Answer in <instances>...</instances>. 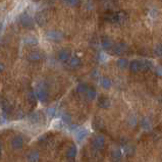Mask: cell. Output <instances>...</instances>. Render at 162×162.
<instances>
[{
  "instance_id": "6da1fadb",
  "label": "cell",
  "mask_w": 162,
  "mask_h": 162,
  "mask_svg": "<svg viewBox=\"0 0 162 162\" xmlns=\"http://www.w3.org/2000/svg\"><path fill=\"white\" fill-rule=\"evenodd\" d=\"M106 17V21H110L112 24H118L123 21L124 20L127 18V16L124 12H112V13H108L107 16H105Z\"/></svg>"
},
{
  "instance_id": "7a4b0ae2",
  "label": "cell",
  "mask_w": 162,
  "mask_h": 162,
  "mask_svg": "<svg viewBox=\"0 0 162 162\" xmlns=\"http://www.w3.org/2000/svg\"><path fill=\"white\" fill-rule=\"evenodd\" d=\"M35 93L37 95V98H38V100H40L41 102H46L47 100H48V98H49L48 91H47L46 87L43 86V85H40V86L37 87Z\"/></svg>"
},
{
  "instance_id": "3957f363",
  "label": "cell",
  "mask_w": 162,
  "mask_h": 162,
  "mask_svg": "<svg viewBox=\"0 0 162 162\" xmlns=\"http://www.w3.org/2000/svg\"><path fill=\"white\" fill-rule=\"evenodd\" d=\"M92 145L95 149L102 150L105 146V138L102 135H96L92 139Z\"/></svg>"
},
{
  "instance_id": "277c9868",
  "label": "cell",
  "mask_w": 162,
  "mask_h": 162,
  "mask_svg": "<svg viewBox=\"0 0 162 162\" xmlns=\"http://www.w3.org/2000/svg\"><path fill=\"white\" fill-rule=\"evenodd\" d=\"M10 144H12V147L14 150L21 149L24 147V144H25V140L23 138V136H21V135L14 136V137L12 139V142H10Z\"/></svg>"
},
{
  "instance_id": "5b68a950",
  "label": "cell",
  "mask_w": 162,
  "mask_h": 162,
  "mask_svg": "<svg viewBox=\"0 0 162 162\" xmlns=\"http://www.w3.org/2000/svg\"><path fill=\"white\" fill-rule=\"evenodd\" d=\"M127 47L124 43H114L112 48L110 49V51H112L114 54L116 55H119V54H123L127 51Z\"/></svg>"
},
{
  "instance_id": "8992f818",
  "label": "cell",
  "mask_w": 162,
  "mask_h": 162,
  "mask_svg": "<svg viewBox=\"0 0 162 162\" xmlns=\"http://www.w3.org/2000/svg\"><path fill=\"white\" fill-rule=\"evenodd\" d=\"M75 136H76V141H78V142L84 141V140L86 139V137L88 136L87 128H85V127H79V128H76V132H75Z\"/></svg>"
},
{
  "instance_id": "52a82bcc",
  "label": "cell",
  "mask_w": 162,
  "mask_h": 162,
  "mask_svg": "<svg viewBox=\"0 0 162 162\" xmlns=\"http://www.w3.org/2000/svg\"><path fill=\"white\" fill-rule=\"evenodd\" d=\"M1 110H2L3 115L6 117V116H8L10 113H12V106L10 105V103L7 100H3L2 103H1Z\"/></svg>"
},
{
  "instance_id": "ba28073f",
  "label": "cell",
  "mask_w": 162,
  "mask_h": 162,
  "mask_svg": "<svg viewBox=\"0 0 162 162\" xmlns=\"http://www.w3.org/2000/svg\"><path fill=\"white\" fill-rule=\"evenodd\" d=\"M98 106L100 108H103V109L109 108L110 106H111V101H110V99L107 98V97L101 96V97H99V99H98Z\"/></svg>"
},
{
  "instance_id": "9c48e42d",
  "label": "cell",
  "mask_w": 162,
  "mask_h": 162,
  "mask_svg": "<svg viewBox=\"0 0 162 162\" xmlns=\"http://www.w3.org/2000/svg\"><path fill=\"white\" fill-rule=\"evenodd\" d=\"M110 160L111 162H120L121 161V152L119 149H112L110 151Z\"/></svg>"
},
{
  "instance_id": "30bf717a",
  "label": "cell",
  "mask_w": 162,
  "mask_h": 162,
  "mask_svg": "<svg viewBox=\"0 0 162 162\" xmlns=\"http://www.w3.org/2000/svg\"><path fill=\"white\" fill-rule=\"evenodd\" d=\"M128 67H130V71L132 73L141 72V60H132L128 65Z\"/></svg>"
},
{
  "instance_id": "8fae6325",
  "label": "cell",
  "mask_w": 162,
  "mask_h": 162,
  "mask_svg": "<svg viewBox=\"0 0 162 162\" xmlns=\"http://www.w3.org/2000/svg\"><path fill=\"white\" fill-rule=\"evenodd\" d=\"M76 154H78V148H76L75 145H72L68 147L67 150H66L65 155L68 159H73V158H76Z\"/></svg>"
},
{
  "instance_id": "7c38bea8",
  "label": "cell",
  "mask_w": 162,
  "mask_h": 162,
  "mask_svg": "<svg viewBox=\"0 0 162 162\" xmlns=\"http://www.w3.org/2000/svg\"><path fill=\"white\" fill-rule=\"evenodd\" d=\"M57 57H58V59H59L60 61H62V62L68 61L69 58H71V52H69L68 50H65V49L60 50L57 54Z\"/></svg>"
},
{
  "instance_id": "4fadbf2b",
  "label": "cell",
  "mask_w": 162,
  "mask_h": 162,
  "mask_svg": "<svg viewBox=\"0 0 162 162\" xmlns=\"http://www.w3.org/2000/svg\"><path fill=\"white\" fill-rule=\"evenodd\" d=\"M28 162H39L40 160V154L38 151H31L27 156Z\"/></svg>"
},
{
  "instance_id": "5bb4252c",
  "label": "cell",
  "mask_w": 162,
  "mask_h": 162,
  "mask_svg": "<svg viewBox=\"0 0 162 162\" xmlns=\"http://www.w3.org/2000/svg\"><path fill=\"white\" fill-rule=\"evenodd\" d=\"M113 41L108 37H104V38H102V41H101V45L102 47L104 48L105 50H110L112 48L113 46Z\"/></svg>"
},
{
  "instance_id": "9a60e30c",
  "label": "cell",
  "mask_w": 162,
  "mask_h": 162,
  "mask_svg": "<svg viewBox=\"0 0 162 162\" xmlns=\"http://www.w3.org/2000/svg\"><path fill=\"white\" fill-rule=\"evenodd\" d=\"M68 64L71 67L76 68V67H79V66L82 65V60H81L79 57H71L68 60Z\"/></svg>"
},
{
  "instance_id": "2e32d148",
  "label": "cell",
  "mask_w": 162,
  "mask_h": 162,
  "mask_svg": "<svg viewBox=\"0 0 162 162\" xmlns=\"http://www.w3.org/2000/svg\"><path fill=\"white\" fill-rule=\"evenodd\" d=\"M153 67V63L150 60H141V72H148Z\"/></svg>"
},
{
  "instance_id": "e0dca14e",
  "label": "cell",
  "mask_w": 162,
  "mask_h": 162,
  "mask_svg": "<svg viewBox=\"0 0 162 162\" xmlns=\"http://www.w3.org/2000/svg\"><path fill=\"white\" fill-rule=\"evenodd\" d=\"M29 60L30 61H40L42 58V55L40 52H38V51H33V52H31L30 54H29Z\"/></svg>"
},
{
  "instance_id": "ac0fdd59",
  "label": "cell",
  "mask_w": 162,
  "mask_h": 162,
  "mask_svg": "<svg viewBox=\"0 0 162 162\" xmlns=\"http://www.w3.org/2000/svg\"><path fill=\"white\" fill-rule=\"evenodd\" d=\"M100 85H101V87L103 88V89L108 90L109 88L111 87L112 82L110 81V79L106 78V76H103V78H101V80H100Z\"/></svg>"
},
{
  "instance_id": "d6986e66",
  "label": "cell",
  "mask_w": 162,
  "mask_h": 162,
  "mask_svg": "<svg viewBox=\"0 0 162 162\" xmlns=\"http://www.w3.org/2000/svg\"><path fill=\"white\" fill-rule=\"evenodd\" d=\"M86 95H87V98L89 99L90 101H92V100H94V99L96 98L97 92H96V90H95V88L90 87V88H88V90L86 92Z\"/></svg>"
},
{
  "instance_id": "ffe728a7",
  "label": "cell",
  "mask_w": 162,
  "mask_h": 162,
  "mask_svg": "<svg viewBox=\"0 0 162 162\" xmlns=\"http://www.w3.org/2000/svg\"><path fill=\"white\" fill-rule=\"evenodd\" d=\"M37 99H38V98H37V95L35 93V91L31 90L30 92H29V93H28V101H29V103H30V104L36 105Z\"/></svg>"
},
{
  "instance_id": "44dd1931",
  "label": "cell",
  "mask_w": 162,
  "mask_h": 162,
  "mask_svg": "<svg viewBox=\"0 0 162 162\" xmlns=\"http://www.w3.org/2000/svg\"><path fill=\"white\" fill-rule=\"evenodd\" d=\"M140 124H141V127L143 128V130H146V131H148L151 128V127H152V123H151V121L150 119L148 118H142L141 119V123H140Z\"/></svg>"
},
{
  "instance_id": "7402d4cb",
  "label": "cell",
  "mask_w": 162,
  "mask_h": 162,
  "mask_svg": "<svg viewBox=\"0 0 162 162\" xmlns=\"http://www.w3.org/2000/svg\"><path fill=\"white\" fill-rule=\"evenodd\" d=\"M93 127H94V128H96V130H101V128H103L104 127L103 119L99 118V117H96V118L93 120Z\"/></svg>"
},
{
  "instance_id": "603a6c76",
  "label": "cell",
  "mask_w": 162,
  "mask_h": 162,
  "mask_svg": "<svg viewBox=\"0 0 162 162\" xmlns=\"http://www.w3.org/2000/svg\"><path fill=\"white\" fill-rule=\"evenodd\" d=\"M116 64H117V66H118L119 68L123 69V68H126L127 66L128 61H127V58H123H123H119V59L116 61Z\"/></svg>"
},
{
  "instance_id": "cb8c5ba5",
  "label": "cell",
  "mask_w": 162,
  "mask_h": 162,
  "mask_svg": "<svg viewBox=\"0 0 162 162\" xmlns=\"http://www.w3.org/2000/svg\"><path fill=\"white\" fill-rule=\"evenodd\" d=\"M88 85L87 84H85V83H81L78 85V87H76V91H78V93L80 94H84V93H86L87 90H88Z\"/></svg>"
},
{
  "instance_id": "d4e9b609",
  "label": "cell",
  "mask_w": 162,
  "mask_h": 162,
  "mask_svg": "<svg viewBox=\"0 0 162 162\" xmlns=\"http://www.w3.org/2000/svg\"><path fill=\"white\" fill-rule=\"evenodd\" d=\"M21 23L25 27H31V25H33V20L29 16H25L21 18Z\"/></svg>"
},
{
  "instance_id": "484cf974",
  "label": "cell",
  "mask_w": 162,
  "mask_h": 162,
  "mask_svg": "<svg viewBox=\"0 0 162 162\" xmlns=\"http://www.w3.org/2000/svg\"><path fill=\"white\" fill-rule=\"evenodd\" d=\"M61 119L65 123H71L72 116H71V114H68V113H63L62 114V116H61Z\"/></svg>"
},
{
  "instance_id": "4316f807",
  "label": "cell",
  "mask_w": 162,
  "mask_h": 162,
  "mask_svg": "<svg viewBox=\"0 0 162 162\" xmlns=\"http://www.w3.org/2000/svg\"><path fill=\"white\" fill-rule=\"evenodd\" d=\"M48 37L52 40H59L61 38V35L57 32H51V33H49Z\"/></svg>"
},
{
  "instance_id": "83f0119b",
  "label": "cell",
  "mask_w": 162,
  "mask_h": 162,
  "mask_svg": "<svg viewBox=\"0 0 162 162\" xmlns=\"http://www.w3.org/2000/svg\"><path fill=\"white\" fill-rule=\"evenodd\" d=\"M154 53H155L157 56H162V44L157 45L155 48H154Z\"/></svg>"
},
{
  "instance_id": "f1b7e54d",
  "label": "cell",
  "mask_w": 162,
  "mask_h": 162,
  "mask_svg": "<svg viewBox=\"0 0 162 162\" xmlns=\"http://www.w3.org/2000/svg\"><path fill=\"white\" fill-rule=\"evenodd\" d=\"M128 123L131 124L132 127H134V126H136V124H137V117H136L135 115H132V116H130L128 117Z\"/></svg>"
},
{
  "instance_id": "f546056e",
  "label": "cell",
  "mask_w": 162,
  "mask_h": 162,
  "mask_svg": "<svg viewBox=\"0 0 162 162\" xmlns=\"http://www.w3.org/2000/svg\"><path fill=\"white\" fill-rule=\"evenodd\" d=\"M66 3H67L68 5H71V6H76L78 3L80 2V0H65Z\"/></svg>"
},
{
  "instance_id": "4dcf8cb0",
  "label": "cell",
  "mask_w": 162,
  "mask_h": 162,
  "mask_svg": "<svg viewBox=\"0 0 162 162\" xmlns=\"http://www.w3.org/2000/svg\"><path fill=\"white\" fill-rule=\"evenodd\" d=\"M55 113H56V111H55V108H49L48 110H47V114H48L49 117H54Z\"/></svg>"
},
{
  "instance_id": "1f68e13d",
  "label": "cell",
  "mask_w": 162,
  "mask_h": 162,
  "mask_svg": "<svg viewBox=\"0 0 162 162\" xmlns=\"http://www.w3.org/2000/svg\"><path fill=\"white\" fill-rule=\"evenodd\" d=\"M156 73L158 76H162V66H157L156 67Z\"/></svg>"
},
{
  "instance_id": "d6a6232c",
  "label": "cell",
  "mask_w": 162,
  "mask_h": 162,
  "mask_svg": "<svg viewBox=\"0 0 162 162\" xmlns=\"http://www.w3.org/2000/svg\"><path fill=\"white\" fill-rule=\"evenodd\" d=\"M3 69H4V65H3L1 62H0V73L3 72Z\"/></svg>"
},
{
  "instance_id": "836d02e7",
  "label": "cell",
  "mask_w": 162,
  "mask_h": 162,
  "mask_svg": "<svg viewBox=\"0 0 162 162\" xmlns=\"http://www.w3.org/2000/svg\"><path fill=\"white\" fill-rule=\"evenodd\" d=\"M1 152H2V148H1V144H0V157H1Z\"/></svg>"
},
{
  "instance_id": "e575fe53",
  "label": "cell",
  "mask_w": 162,
  "mask_h": 162,
  "mask_svg": "<svg viewBox=\"0 0 162 162\" xmlns=\"http://www.w3.org/2000/svg\"><path fill=\"white\" fill-rule=\"evenodd\" d=\"M71 162H72V161H71Z\"/></svg>"
}]
</instances>
